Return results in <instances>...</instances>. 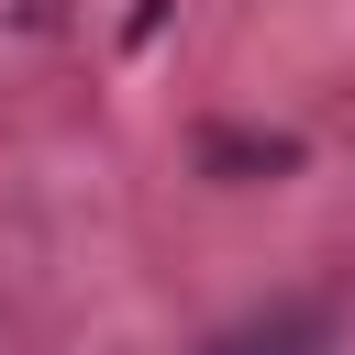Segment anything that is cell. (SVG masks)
I'll list each match as a JSON object with an SVG mask.
<instances>
[{
    "mask_svg": "<svg viewBox=\"0 0 355 355\" xmlns=\"http://www.w3.org/2000/svg\"><path fill=\"white\" fill-rule=\"evenodd\" d=\"M211 166H288V144H244V133H211Z\"/></svg>",
    "mask_w": 355,
    "mask_h": 355,
    "instance_id": "obj_1",
    "label": "cell"
}]
</instances>
